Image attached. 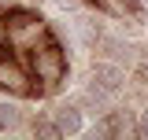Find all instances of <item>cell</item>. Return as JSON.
<instances>
[{"mask_svg":"<svg viewBox=\"0 0 148 140\" xmlns=\"http://www.w3.org/2000/svg\"><path fill=\"white\" fill-rule=\"evenodd\" d=\"M15 122H18V107L0 100V129H15Z\"/></svg>","mask_w":148,"mask_h":140,"instance_id":"obj_5","label":"cell"},{"mask_svg":"<svg viewBox=\"0 0 148 140\" xmlns=\"http://www.w3.org/2000/svg\"><path fill=\"white\" fill-rule=\"evenodd\" d=\"M56 125H59V129H63V137H74V133H82V129H85V122H82V111H78V107L74 103H63V107H56Z\"/></svg>","mask_w":148,"mask_h":140,"instance_id":"obj_3","label":"cell"},{"mask_svg":"<svg viewBox=\"0 0 148 140\" xmlns=\"http://www.w3.org/2000/svg\"><path fill=\"white\" fill-rule=\"evenodd\" d=\"M145 4H148V0H145Z\"/></svg>","mask_w":148,"mask_h":140,"instance_id":"obj_7","label":"cell"},{"mask_svg":"<svg viewBox=\"0 0 148 140\" xmlns=\"http://www.w3.org/2000/svg\"><path fill=\"white\" fill-rule=\"evenodd\" d=\"M92 85L100 88V92H108V96H115V92H122V85H126V70H122V63H96L92 67Z\"/></svg>","mask_w":148,"mask_h":140,"instance_id":"obj_1","label":"cell"},{"mask_svg":"<svg viewBox=\"0 0 148 140\" xmlns=\"http://www.w3.org/2000/svg\"><path fill=\"white\" fill-rule=\"evenodd\" d=\"M104 52H108L115 63H122V67H133V63L145 59V48H141V44H133V41H119V37H108V41H104Z\"/></svg>","mask_w":148,"mask_h":140,"instance_id":"obj_2","label":"cell"},{"mask_svg":"<svg viewBox=\"0 0 148 140\" xmlns=\"http://www.w3.org/2000/svg\"><path fill=\"white\" fill-rule=\"evenodd\" d=\"M34 133H37L41 140H59V137H63V129L56 125V118H41V122L34 125Z\"/></svg>","mask_w":148,"mask_h":140,"instance_id":"obj_4","label":"cell"},{"mask_svg":"<svg viewBox=\"0 0 148 140\" xmlns=\"http://www.w3.org/2000/svg\"><path fill=\"white\" fill-rule=\"evenodd\" d=\"M137 137L148 140V111H141V118H137Z\"/></svg>","mask_w":148,"mask_h":140,"instance_id":"obj_6","label":"cell"}]
</instances>
